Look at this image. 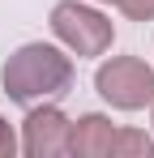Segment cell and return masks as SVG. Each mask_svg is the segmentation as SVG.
<instances>
[{
    "label": "cell",
    "instance_id": "obj_10",
    "mask_svg": "<svg viewBox=\"0 0 154 158\" xmlns=\"http://www.w3.org/2000/svg\"><path fill=\"white\" fill-rule=\"evenodd\" d=\"M150 120H154V103H150Z\"/></svg>",
    "mask_w": 154,
    "mask_h": 158
},
{
    "label": "cell",
    "instance_id": "obj_9",
    "mask_svg": "<svg viewBox=\"0 0 154 158\" xmlns=\"http://www.w3.org/2000/svg\"><path fill=\"white\" fill-rule=\"evenodd\" d=\"M94 4H116V0H94Z\"/></svg>",
    "mask_w": 154,
    "mask_h": 158
},
{
    "label": "cell",
    "instance_id": "obj_4",
    "mask_svg": "<svg viewBox=\"0 0 154 158\" xmlns=\"http://www.w3.org/2000/svg\"><path fill=\"white\" fill-rule=\"evenodd\" d=\"M69 137H73V120L56 103H34L22 120V154L26 158H64L69 154Z\"/></svg>",
    "mask_w": 154,
    "mask_h": 158
},
{
    "label": "cell",
    "instance_id": "obj_2",
    "mask_svg": "<svg viewBox=\"0 0 154 158\" xmlns=\"http://www.w3.org/2000/svg\"><path fill=\"white\" fill-rule=\"evenodd\" d=\"M51 34L64 52H73L77 60H94V56H107L111 43H116V26L111 17L99 13L94 4H81V0H60L47 17Z\"/></svg>",
    "mask_w": 154,
    "mask_h": 158
},
{
    "label": "cell",
    "instance_id": "obj_6",
    "mask_svg": "<svg viewBox=\"0 0 154 158\" xmlns=\"http://www.w3.org/2000/svg\"><path fill=\"white\" fill-rule=\"evenodd\" d=\"M107 158H154V137L146 128H116Z\"/></svg>",
    "mask_w": 154,
    "mask_h": 158
},
{
    "label": "cell",
    "instance_id": "obj_8",
    "mask_svg": "<svg viewBox=\"0 0 154 158\" xmlns=\"http://www.w3.org/2000/svg\"><path fill=\"white\" fill-rule=\"evenodd\" d=\"M17 150H22V141H17V132H13V124H9V120L0 115V158H13Z\"/></svg>",
    "mask_w": 154,
    "mask_h": 158
},
{
    "label": "cell",
    "instance_id": "obj_7",
    "mask_svg": "<svg viewBox=\"0 0 154 158\" xmlns=\"http://www.w3.org/2000/svg\"><path fill=\"white\" fill-rule=\"evenodd\" d=\"M116 9L128 22H154V0H116Z\"/></svg>",
    "mask_w": 154,
    "mask_h": 158
},
{
    "label": "cell",
    "instance_id": "obj_1",
    "mask_svg": "<svg viewBox=\"0 0 154 158\" xmlns=\"http://www.w3.org/2000/svg\"><path fill=\"white\" fill-rule=\"evenodd\" d=\"M73 56L56 43H22L17 52L4 60L0 81H4V94L22 107L34 103H51V98H64L73 90Z\"/></svg>",
    "mask_w": 154,
    "mask_h": 158
},
{
    "label": "cell",
    "instance_id": "obj_5",
    "mask_svg": "<svg viewBox=\"0 0 154 158\" xmlns=\"http://www.w3.org/2000/svg\"><path fill=\"white\" fill-rule=\"evenodd\" d=\"M111 137H116V124L99 115V111H86L73 120V137H69V154L73 158H107L111 154Z\"/></svg>",
    "mask_w": 154,
    "mask_h": 158
},
{
    "label": "cell",
    "instance_id": "obj_3",
    "mask_svg": "<svg viewBox=\"0 0 154 158\" xmlns=\"http://www.w3.org/2000/svg\"><path fill=\"white\" fill-rule=\"evenodd\" d=\"M94 90L116 111H141L154 103V69L141 56H111L94 73Z\"/></svg>",
    "mask_w": 154,
    "mask_h": 158
}]
</instances>
